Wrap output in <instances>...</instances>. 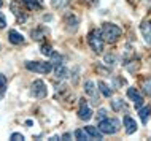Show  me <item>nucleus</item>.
I'll return each instance as SVG.
<instances>
[{
    "mask_svg": "<svg viewBox=\"0 0 151 141\" xmlns=\"http://www.w3.org/2000/svg\"><path fill=\"white\" fill-rule=\"evenodd\" d=\"M102 37H104L105 41L108 43H115L118 38L121 37V29L116 26V24L107 22L102 26Z\"/></svg>",
    "mask_w": 151,
    "mask_h": 141,
    "instance_id": "nucleus-1",
    "label": "nucleus"
},
{
    "mask_svg": "<svg viewBox=\"0 0 151 141\" xmlns=\"http://www.w3.org/2000/svg\"><path fill=\"white\" fill-rule=\"evenodd\" d=\"M99 128L102 130V133L113 135L121 128V124H119V120L115 119V118H105V119L99 120Z\"/></svg>",
    "mask_w": 151,
    "mask_h": 141,
    "instance_id": "nucleus-2",
    "label": "nucleus"
},
{
    "mask_svg": "<svg viewBox=\"0 0 151 141\" xmlns=\"http://www.w3.org/2000/svg\"><path fill=\"white\" fill-rule=\"evenodd\" d=\"M88 41H89V46L92 48L94 52H97V54H100L102 51H104V37H102V30H92L91 33L88 35Z\"/></svg>",
    "mask_w": 151,
    "mask_h": 141,
    "instance_id": "nucleus-3",
    "label": "nucleus"
},
{
    "mask_svg": "<svg viewBox=\"0 0 151 141\" xmlns=\"http://www.w3.org/2000/svg\"><path fill=\"white\" fill-rule=\"evenodd\" d=\"M26 68L30 71H35V73L48 75L50 71H52L54 65L51 62H38V60H35V62H26Z\"/></svg>",
    "mask_w": 151,
    "mask_h": 141,
    "instance_id": "nucleus-4",
    "label": "nucleus"
},
{
    "mask_svg": "<svg viewBox=\"0 0 151 141\" xmlns=\"http://www.w3.org/2000/svg\"><path fill=\"white\" fill-rule=\"evenodd\" d=\"M30 94H32V97H35V98H45L48 94L46 84H45L42 79H35L30 86Z\"/></svg>",
    "mask_w": 151,
    "mask_h": 141,
    "instance_id": "nucleus-5",
    "label": "nucleus"
},
{
    "mask_svg": "<svg viewBox=\"0 0 151 141\" xmlns=\"http://www.w3.org/2000/svg\"><path fill=\"white\" fill-rule=\"evenodd\" d=\"M127 97L129 98H132L134 105H135L137 110H140L142 106H143V97H142L140 94L137 92V89H134V87H130V89L127 90Z\"/></svg>",
    "mask_w": 151,
    "mask_h": 141,
    "instance_id": "nucleus-6",
    "label": "nucleus"
},
{
    "mask_svg": "<svg viewBox=\"0 0 151 141\" xmlns=\"http://www.w3.org/2000/svg\"><path fill=\"white\" fill-rule=\"evenodd\" d=\"M78 118H80L81 120H89V119L92 118V111H91V108L86 105V102H84V100H81V103H80Z\"/></svg>",
    "mask_w": 151,
    "mask_h": 141,
    "instance_id": "nucleus-7",
    "label": "nucleus"
},
{
    "mask_svg": "<svg viewBox=\"0 0 151 141\" xmlns=\"http://www.w3.org/2000/svg\"><path fill=\"white\" fill-rule=\"evenodd\" d=\"M140 30H142V35H143L145 41L148 45H151V19H146V21L142 22Z\"/></svg>",
    "mask_w": 151,
    "mask_h": 141,
    "instance_id": "nucleus-8",
    "label": "nucleus"
},
{
    "mask_svg": "<svg viewBox=\"0 0 151 141\" xmlns=\"http://www.w3.org/2000/svg\"><path fill=\"white\" fill-rule=\"evenodd\" d=\"M124 127H126V133L127 135H132L134 132H137V122L130 116H124Z\"/></svg>",
    "mask_w": 151,
    "mask_h": 141,
    "instance_id": "nucleus-9",
    "label": "nucleus"
},
{
    "mask_svg": "<svg viewBox=\"0 0 151 141\" xmlns=\"http://www.w3.org/2000/svg\"><path fill=\"white\" fill-rule=\"evenodd\" d=\"M10 10L14 13L16 19H18L19 22H24V21H26V14H24L22 10L19 8V3H18V2H13V3H11V5H10Z\"/></svg>",
    "mask_w": 151,
    "mask_h": 141,
    "instance_id": "nucleus-10",
    "label": "nucleus"
},
{
    "mask_svg": "<svg viewBox=\"0 0 151 141\" xmlns=\"http://www.w3.org/2000/svg\"><path fill=\"white\" fill-rule=\"evenodd\" d=\"M8 40H10V43H13V45H21V43H24V37L16 30L8 32Z\"/></svg>",
    "mask_w": 151,
    "mask_h": 141,
    "instance_id": "nucleus-11",
    "label": "nucleus"
},
{
    "mask_svg": "<svg viewBox=\"0 0 151 141\" xmlns=\"http://www.w3.org/2000/svg\"><path fill=\"white\" fill-rule=\"evenodd\" d=\"M84 92H86V95L92 97V98H96V97H97L96 84H94L92 81H86V83H84Z\"/></svg>",
    "mask_w": 151,
    "mask_h": 141,
    "instance_id": "nucleus-12",
    "label": "nucleus"
},
{
    "mask_svg": "<svg viewBox=\"0 0 151 141\" xmlns=\"http://www.w3.org/2000/svg\"><path fill=\"white\" fill-rule=\"evenodd\" d=\"M84 130L89 133V136H91V138H94V140H102V130H100V128L97 130L96 127L88 125V127H84Z\"/></svg>",
    "mask_w": 151,
    "mask_h": 141,
    "instance_id": "nucleus-13",
    "label": "nucleus"
},
{
    "mask_svg": "<svg viewBox=\"0 0 151 141\" xmlns=\"http://www.w3.org/2000/svg\"><path fill=\"white\" fill-rule=\"evenodd\" d=\"M21 2L27 6V10H30V11L40 10V8H42V3H40L38 0H21Z\"/></svg>",
    "mask_w": 151,
    "mask_h": 141,
    "instance_id": "nucleus-14",
    "label": "nucleus"
},
{
    "mask_svg": "<svg viewBox=\"0 0 151 141\" xmlns=\"http://www.w3.org/2000/svg\"><path fill=\"white\" fill-rule=\"evenodd\" d=\"M54 73H56V78L58 79H64V78H67V68H65L64 65H59V67H56L54 68Z\"/></svg>",
    "mask_w": 151,
    "mask_h": 141,
    "instance_id": "nucleus-15",
    "label": "nucleus"
},
{
    "mask_svg": "<svg viewBox=\"0 0 151 141\" xmlns=\"http://www.w3.org/2000/svg\"><path fill=\"white\" fill-rule=\"evenodd\" d=\"M45 35H46V29H45V27H40V29H37V30H32V38L37 40V41L45 38Z\"/></svg>",
    "mask_w": 151,
    "mask_h": 141,
    "instance_id": "nucleus-16",
    "label": "nucleus"
},
{
    "mask_svg": "<svg viewBox=\"0 0 151 141\" xmlns=\"http://www.w3.org/2000/svg\"><path fill=\"white\" fill-rule=\"evenodd\" d=\"M75 138L80 140V141H86L89 140L91 136H89V133L86 130H83V128H78V130H75Z\"/></svg>",
    "mask_w": 151,
    "mask_h": 141,
    "instance_id": "nucleus-17",
    "label": "nucleus"
},
{
    "mask_svg": "<svg viewBox=\"0 0 151 141\" xmlns=\"http://www.w3.org/2000/svg\"><path fill=\"white\" fill-rule=\"evenodd\" d=\"M151 113V108L150 106H142L140 110H138V114H140V119H142V122L146 124V119H148V114Z\"/></svg>",
    "mask_w": 151,
    "mask_h": 141,
    "instance_id": "nucleus-18",
    "label": "nucleus"
},
{
    "mask_svg": "<svg viewBox=\"0 0 151 141\" xmlns=\"http://www.w3.org/2000/svg\"><path fill=\"white\" fill-rule=\"evenodd\" d=\"M142 90H143L145 95L151 97V78H146L143 83H142Z\"/></svg>",
    "mask_w": 151,
    "mask_h": 141,
    "instance_id": "nucleus-19",
    "label": "nucleus"
},
{
    "mask_svg": "<svg viewBox=\"0 0 151 141\" xmlns=\"http://www.w3.org/2000/svg\"><path fill=\"white\" fill-rule=\"evenodd\" d=\"M51 63L54 67L64 65V63H62V56H60L59 52H52V54H51Z\"/></svg>",
    "mask_w": 151,
    "mask_h": 141,
    "instance_id": "nucleus-20",
    "label": "nucleus"
},
{
    "mask_svg": "<svg viewBox=\"0 0 151 141\" xmlns=\"http://www.w3.org/2000/svg\"><path fill=\"white\" fill-rule=\"evenodd\" d=\"M99 89H100L102 94H104V97H107V98H108V97H111V89H110L104 81H99Z\"/></svg>",
    "mask_w": 151,
    "mask_h": 141,
    "instance_id": "nucleus-21",
    "label": "nucleus"
},
{
    "mask_svg": "<svg viewBox=\"0 0 151 141\" xmlns=\"http://www.w3.org/2000/svg\"><path fill=\"white\" fill-rule=\"evenodd\" d=\"M68 3H70V0H51V5L54 8H58V10H60V8L67 6Z\"/></svg>",
    "mask_w": 151,
    "mask_h": 141,
    "instance_id": "nucleus-22",
    "label": "nucleus"
},
{
    "mask_svg": "<svg viewBox=\"0 0 151 141\" xmlns=\"http://www.w3.org/2000/svg\"><path fill=\"white\" fill-rule=\"evenodd\" d=\"M6 90V78L0 73V95H3Z\"/></svg>",
    "mask_w": 151,
    "mask_h": 141,
    "instance_id": "nucleus-23",
    "label": "nucleus"
},
{
    "mask_svg": "<svg viewBox=\"0 0 151 141\" xmlns=\"http://www.w3.org/2000/svg\"><path fill=\"white\" fill-rule=\"evenodd\" d=\"M52 52H54V51H52V48H51L50 45H43V46H42V54H43V56H46V57H51Z\"/></svg>",
    "mask_w": 151,
    "mask_h": 141,
    "instance_id": "nucleus-24",
    "label": "nucleus"
},
{
    "mask_svg": "<svg viewBox=\"0 0 151 141\" xmlns=\"http://www.w3.org/2000/svg\"><path fill=\"white\" fill-rule=\"evenodd\" d=\"M122 106V100H116V102H113V110L115 111H119Z\"/></svg>",
    "mask_w": 151,
    "mask_h": 141,
    "instance_id": "nucleus-25",
    "label": "nucleus"
},
{
    "mask_svg": "<svg viewBox=\"0 0 151 141\" xmlns=\"http://www.w3.org/2000/svg\"><path fill=\"white\" fill-rule=\"evenodd\" d=\"M10 138L13 140V141H22V140H24V135H21V133H13Z\"/></svg>",
    "mask_w": 151,
    "mask_h": 141,
    "instance_id": "nucleus-26",
    "label": "nucleus"
},
{
    "mask_svg": "<svg viewBox=\"0 0 151 141\" xmlns=\"http://www.w3.org/2000/svg\"><path fill=\"white\" fill-rule=\"evenodd\" d=\"M5 27H6V19H5V16L0 13V29H5Z\"/></svg>",
    "mask_w": 151,
    "mask_h": 141,
    "instance_id": "nucleus-27",
    "label": "nucleus"
},
{
    "mask_svg": "<svg viewBox=\"0 0 151 141\" xmlns=\"http://www.w3.org/2000/svg\"><path fill=\"white\" fill-rule=\"evenodd\" d=\"M97 118H99V120L105 119V118H107V111H105V110H100V111H99V116H97Z\"/></svg>",
    "mask_w": 151,
    "mask_h": 141,
    "instance_id": "nucleus-28",
    "label": "nucleus"
},
{
    "mask_svg": "<svg viewBox=\"0 0 151 141\" xmlns=\"http://www.w3.org/2000/svg\"><path fill=\"white\" fill-rule=\"evenodd\" d=\"M62 138H64V140H68V138H70V133H65V135L62 136Z\"/></svg>",
    "mask_w": 151,
    "mask_h": 141,
    "instance_id": "nucleus-29",
    "label": "nucleus"
},
{
    "mask_svg": "<svg viewBox=\"0 0 151 141\" xmlns=\"http://www.w3.org/2000/svg\"><path fill=\"white\" fill-rule=\"evenodd\" d=\"M3 5V0H0V6H2Z\"/></svg>",
    "mask_w": 151,
    "mask_h": 141,
    "instance_id": "nucleus-30",
    "label": "nucleus"
},
{
    "mask_svg": "<svg viewBox=\"0 0 151 141\" xmlns=\"http://www.w3.org/2000/svg\"><path fill=\"white\" fill-rule=\"evenodd\" d=\"M129 2H130V3H132V2H134V0H129Z\"/></svg>",
    "mask_w": 151,
    "mask_h": 141,
    "instance_id": "nucleus-31",
    "label": "nucleus"
}]
</instances>
